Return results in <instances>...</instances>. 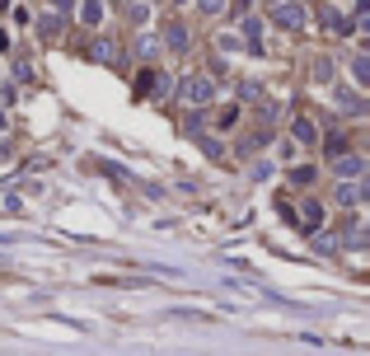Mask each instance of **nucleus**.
Instances as JSON below:
<instances>
[{
  "mask_svg": "<svg viewBox=\"0 0 370 356\" xmlns=\"http://www.w3.org/2000/svg\"><path fill=\"white\" fill-rule=\"evenodd\" d=\"M211 89H216V85H211L207 76L183 80V99H187V103H207V99H211Z\"/></svg>",
  "mask_w": 370,
  "mask_h": 356,
  "instance_id": "1",
  "label": "nucleus"
},
{
  "mask_svg": "<svg viewBox=\"0 0 370 356\" xmlns=\"http://www.w3.org/2000/svg\"><path fill=\"white\" fill-rule=\"evenodd\" d=\"M277 24L281 28H300L305 24V10H300V5H277Z\"/></svg>",
  "mask_w": 370,
  "mask_h": 356,
  "instance_id": "2",
  "label": "nucleus"
},
{
  "mask_svg": "<svg viewBox=\"0 0 370 356\" xmlns=\"http://www.w3.org/2000/svg\"><path fill=\"white\" fill-rule=\"evenodd\" d=\"M295 141H300V146H314L319 141V131H314V122H310V118H295Z\"/></svg>",
  "mask_w": 370,
  "mask_h": 356,
  "instance_id": "3",
  "label": "nucleus"
},
{
  "mask_svg": "<svg viewBox=\"0 0 370 356\" xmlns=\"http://www.w3.org/2000/svg\"><path fill=\"white\" fill-rule=\"evenodd\" d=\"M361 169H366V159H361V155H343V159H338V174H343V178L361 174Z\"/></svg>",
  "mask_w": 370,
  "mask_h": 356,
  "instance_id": "4",
  "label": "nucleus"
},
{
  "mask_svg": "<svg viewBox=\"0 0 370 356\" xmlns=\"http://www.w3.org/2000/svg\"><path fill=\"white\" fill-rule=\"evenodd\" d=\"M300 216H305V230H314L319 221H323V206H319V202H305V206H300Z\"/></svg>",
  "mask_w": 370,
  "mask_h": 356,
  "instance_id": "5",
  "label": "nucleus"
},
{
  "mask_svg": "<svg viewBox=\"0 0 370 356\" xmlns=\"http://www.w3.org/2000/svg\"><path fill=\"white\" fill-rule=\"evenodd\" d=\"M80 19H84V24H99V19H104V5H99V0H89V5H84V14H80Z\"/></svg>",
  "mask_w": 370,
  "mask_h": 356,
  "instance_id": "6",
  "label": "nucleus"
},
{
  "mask_svg": "<svg viewBox=\"0 0 370 356\" xmlns=\"http://www.w3.org/2000/svg\"><path fill=\"white\" fill-rule=\"evenodd\" d=\"M169 47H187V28H183V24L169 28Z\"/></svg>",
  "mask_w": 370,
  "mask_h": 356,
  "instance_id": "7",
  "label": "nucleus"
},
{
  "mask_svg": "<svg viewBox=\"0 0 370 356\" xmlns=\"http://www.w3.org/2000/svg\"><path fill=\"white\" fill-rule=\"evenodd\" d=\"M351 71H356V80L366 85V80H370V61H366V56H356V66H351Z\"/></svg>",
  "mask_w": 370,
  "mask_h": 356,
  "instance_id": "8",
  "label": "nucleus"
},
{
  "mask_svg": "<svg viewBox=\"0 0 370 356\" xmlns=\"http://www.w3.org/2000/svg\"><path fill=\"white\" fill-rule=\"evenodd\" d=\"M356 197H361L356 188H343V192H338V202H343V206H356Z\"/></svg>",
  "mask_w": 370,
  "mask_h": 356,
  "instance_id": "9",
  "label": "nucleus"
}]
</instances>
